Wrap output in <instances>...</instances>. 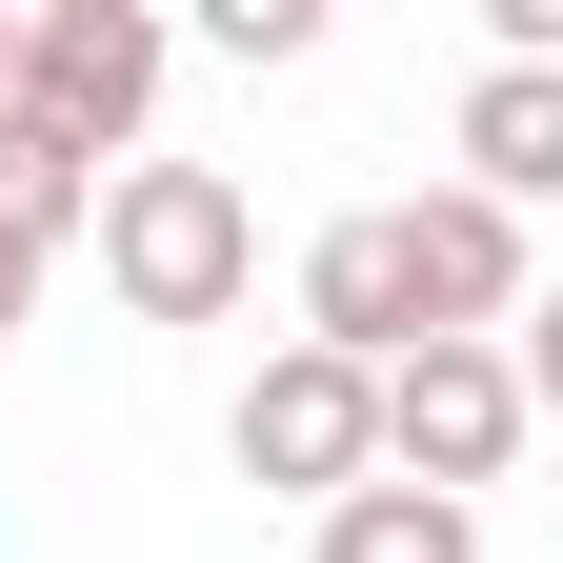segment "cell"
<instances>
[{
    "mask_svg": "<svg viewBox=\"0 0 563 563\" xmlns=\"http://www.w3.org/2000/svg\"><path fill=\"white\" fill-rule=\"evenodd\" d=\"M322 563H483V504H422V483H342Z\"/></svg>",
    "mask_w": 563,
    "mask_h": 563,
    "instance_id": "9c48e42d",
    "label": "cell"
},
{
    "mask_svg": "<svg viewBox=\"0 0 563 563\" xmlns=\"http://www.w3.org/2000/svg\"><path fill=\"white\" fill-rule=\"evenodd\" d=\"M302 342H322V363H363V383L422 342V282H402V222H383V201L302 242Z\"/></svg>",
    "mask_w": 563,
    "mask_h": 563,
    "instance_id": "8992f818",
    "label": "cell"
},
{
    "mask_svg": "<svg viewBox=\"0 0 563 563\" xmlns=\"http://www.w3.org/2000/svg\"><path fill=\"white\" fill-rule=\"evenodd\" d=\"M0 342H21V262H0Z\"/></svg>",
    "mask_w": 563,
    "mask_h": 563,
    "instance_id": "4fadbf2b",
    "label": "cell"
},
{
    "mask_svg": "<svg viewBox=\"0 0 563 563\" xmlns=\"http://www.w3.org/2000/svg\"><path fill=\"white\" fill-rule=\"evenodd\" d=\"M162 21H141V0H41V21H21V121L41 141H81V162L121 181L141 162V121H162Z\"/></svg>",
    "mask_w": 563,
    "mask_h": 563,
    "instance_id": "7a4b0ae2",
    "label": "cell"
},
{
    "mask_svg": "<svg viewBox=\"0 0 563 563\" xmlns=\"http://www.w3.org/2000/svg\"><path fill=\"white\" fill-rule=\"evenodd\" d=\"M463 181L504 201V222L563 201V60H483V81H463Z\"/></svg>",
    "mask_w": 563,
    "mask_h": 563,
    "instance_id": "52a82bcc",
    "label": "cell"
},
{
    "mask_svg": "<svg viewBox=\"0 0 563 563\" xmlns=\"http://www.w3.org/2000/svg\"><path fill=\"white\" fill-rule=\"evenodd\" d=\"M222 443H242V483H282V504H342V483H383V383L322 363V342H282Z\"/></svg>",
    "mask_w": 563,
    "mask_h": 563,
    "instance_id": "277c9868",
    "label": "cell"
},
{
    "mask_svg": "<svg viewBox=\"0 0 563 563\" xmlns=\"http://www.w3.org/2000/svg\"><path fill=\"white\" fill-rule=\"evenodd\" d=\"M383 222H402V282H422V342H504L523 322V222H504V201H483V181H422V201H383Z\"/></svg>",
    "mask_w": 563,
    "mask_h": 563,
    "instance_id": "5b68a950",
    "label": "cell"
},
{
    "mask_svg": "<svg viewBox=\"0 0 563 563\" xmlns=\"http://www.w3.org/2000/svg\"><path fill=\"white\" fill-rule=\"evenodd\" d=\"M201 41H222V60H302V41H322V0H201Z\"/></svg>",
    "mask_w": 563,
    "mask_h": 563,
    "instance_id": "30bf717a",
    "label": "cell"
},
{
    "mask_svg": "<svg viewBox=\"0 0 563 563\" xmlns=\"http://www.w3.org/2000/svg\"><path fill=\"white\" fill-rule=\"evenodd\" d=\"M0 101H21V21H0Z\"/></svg>",
    "mask_w": 563,
    "mask_h": 563,
    "instance_id": "7c38bea8",
    "label": "cell"
},
{
    "mask_svg": "<svg viewBox=\"0 0 563 563\" xmlns=\"http://www.w3.org/2000/svg\"><path fill=\"white\" fill-rule=\"evenodd\" d=\"M81 242H101V282H121V322H222L242 282H262V201H242L222 162H121Z\"/></svg>",
    "mask_w": 563,
    "mask_h": 563,
    "instance_id": "6da1fadb",
    "label": "cell"
},
{
    "mask_svg": "<svg viewBox=\"0 0 563 563\" xmlns=\"http://www.w3.org/2000/svg\"><path fill=\"white\" fill-rule=\"evenodd\" d=\"M81 222H101V162H81V141H41L21 101H0V262L41 282L60 242H81Z\"/></svg>",
    "mask_w": 563,
    "mask_h": 563,
    "instance_id": "ba28073f",
    "label": "cell"
},
{
    "mask_svg": "<svg viewBox=\"0 0 563 563\" xmlns=\"http://www.w3.org/2000/svg\"><path fill=\"white\" fill-rule=\"evenodd\" d=\"M504 383H523V422H563V282H523V342H504Z\"/></svg>",
    "mask_w": 563,
    "mask_h": 563,
    "instance_id": "8fae6325",
    "label": "cell"
},
{
    "mask_svg": "<svg viewBox=\"0 0 563 563\" xmlns=\"http://www.w3.org/2000/svg\"><path fill=\"white\" fill-rule=\"evenodd\" d=\"M504 463H523V383H504V342H402V363H383V483L483 504Z\"/></svg>",
    "mask_w": 563,
    "mask_h": 563,
    "instance_id": "3957f363",
    "label": "cell"
}]
</instances>
